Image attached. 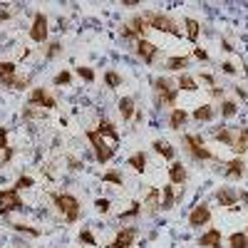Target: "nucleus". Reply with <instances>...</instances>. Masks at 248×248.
Segmentation results:
<instances>
[{
  "label": "nucleus",
  "mask_w": 248,
  "mask_h": 248,
  "mask_svg": "<svg viewBox=\"0 0 248 248\" xmlns=\"http://www.w3.org/2000/svg\"><path fill=\"white\" fill-rule=\"evenodd\" d=\"M77 241H79V243H87V246H97V241H94V233H92L90 229H85V231H79Z\"/></svg>",
  "instance_id": "40"
},
{
  "label": "nucleus",
  "mask_w": 248,
  "mask_h": 248,
  "mask_svg": "<svg viewBox=\"0 0 248 248\" xmlns=\"http://www.w3.org/2000/svg\"><path fill=\"white\" fill-rule=\"evenodd\" d=\"M233 90H236V94H238V97H241V99H243V102H246V99H248V92H246V90H243V87H233Z\"/></svg>",
  "instance_id": "53"
},
{
  "label": "nucleus",
  "mask_w": 248,
  "mask_h": 248,
  "mask_svg": "<svg viewBox=\"0 0 248 248\" xmlns=\"http://www.w3.org/2000/svg\"><path fill=\"white\" fill-rule=\"evenodd\" d=\"M176 87H181V90H186V92H196V90H199V82H196L191 75L181 72L179 79H176Z\"/></svg>",
  "instance_id": "28"
},
{
  "label": "nucleus",
  "mask_w": 248,
  "mask_h": 248,
  "mask_svg": "<svg viewBox=\"0 0 248 248\" xmlns=\"http://www.w3.org/2000/svg\"><path fill=\"white\" fill-rule=\"evenodd\" d=\"M122 5H124V8H139L141 3H139V0H124Z\"/></svg>",
  "instance_id": "51"
},
{
  "label": "nucleus",
  "mask_w": 248,
  "mask_h": 248,
  "mask_svg": "<svg viewBox=\"0 0 248 248\" xmlns=\"http://www.w3.org/2000/svg\"><path fill=\"white\" fill-rule=\"evenodd\" d=\"M141 209L147 211L149 216H156V214L161 211V191H159V189H152V191L147 194V199H144Z\"/></svg>",
  "instance_id": "13"
},
{
  "label": "nucleus",
  "mask_w": 248,
  "mask_h": 248,
  "mask_svg": "<svg viewBox=\"0 0 248 248\" xmlns=\"http://www.w3.org/2000/svg\"><path fill=\"white\" fill-rule=\"evenodd\" d=\"M186 67H189V57H186V55H176V57H169L167 60V70L169 72H181Z\"/></svg>",
  "instance_id": "24"
},
{
  "label": "nucleus",
  "mask_w": 248,
  "mask_h": 248,
  "mask_svg": "<svg viewBox=\"0 0 248 248\" xmlns=\"http://www.w3.org/2000/svg\"><path fill=\"white\" fill-rule=\"evenodd\" d=\"M152 149H154L159 156H164V159H174V154H176V149L171 147V144H169V141H161V139L152 141Z\"/></svg>",
  "instance_id": "21"
},
{
  "label": "nucleus",
  "mask_w": 248,
  "mask_h": 248,
  "mask_svg": "<svg viewBox=\"0 0 248 248\" xmlns=\"http://www.w3.org/2000/svg\"><path fill=\"white\" fill-rule=\"evenodd\" d=\"M243 169H246V164H243V159L241 156H236V159H231L229 164H226V179H241L243 176Z\"/></svg>",
  "instance_id": "18"
},
{
  "label": "nucleus",
  "mask_w": 248,
  "mask_h": 248,
  "mask_svg": "<svg viewBox=\"0 0 248 248\" xmlns=\"http://www.w3.org/2000/svg\"><path fill=\"white\" fill-rule=\"evenodd\" d=\"M13 154H15V149H10V147H8V149L3 152V159H0V164H3V167H5V164H8L10 159H13Z\"/></svg>",
  "instance_id": "47"
},
{
  "label": "nucleus",
  "mask_w": 248,
  "mask_h": 248,
  "mask_svg": "<svg viewBox=\"0 0 248 248\" xmlns=\"http://www.w3.org/2000/svg\"><path fill=\"white\" fill-rule=\"evenodd\" d=\"M229 248H248V233L236 231L229 236Z\"/></svg>",
  "instance_id": "30"
},
{
  "label": "nucleus",
  "mask_w": 248,
  "mask_h": 248,
  "mask_svg": "<svg viewBox=\"0 0 248 248\" xmlns=\"http://www.w3.org/2000/svg\"><path fill=\"white\" fill-rule=\"evenodd\" d=\"M181 141H184V147L189 149V154H191L196 161H211V159H214V154L206 149L201 134H184Z\"/></svg>",
  "instance_id": "4"
},
{
  "label": "nucleus",
  "mask_w": 248,
  "mask_h": 248,
  "mask_svg": "<svg viewBox=\"0 0 248 248\" xmlns=\"http://www.w3.org/2000/svg\"><path fill=\"white\" fill-rule=\"evenodd\" d=\"M30 186H35V179H32V176H20V179L15 181L13 189H15V191H23V189H30Z\"/></svg>",
  "instance_id": "39"
},
{
  "label": "nucleus",
  "mask_w": 248,
  "mask_h": 248,
  "mask_svg": "<svg viewBox=\"0 0 248 248\" xmlns=\"http://www.w3.org/2000/svg\"><path fill=\"white\" fill-rule=\"evenodd\" d=\"M221 70H223V75H236V67L231 65V62H223Z\"/></svg>",
  "instance_id": "49"
},
{
  "label": "nucleus",
  "mask_w": 248,
  "mask_h": 248,
  "mask_svg": "<svg viewBox=\"0 0 248 248\" xmlns=\"http://www.w3.org/2000/svg\"><path fill=\"white\" fill-rule=\"evenodd\" d=\"M8 17H10V13L5 8H0V20H8Z\"/></svg>",
  "instance_id": "54"
},
{
  "label": "nucleus",
  "mask_w": 248,
  "mask_h": 248,
  "mask_svg": "<svg viewBox=\"0 0 248 248\" xmlns=\"http://www.w3.org/2000/svg\"><path fill=\"white\" fill-rule=\"evenodd\" d=\"M3 85L8 87V90H25L28 85H30V79L28 77H8V79H3Z\"/></svg>",
  "instance_id": "29"
},
{
  "label": "nucleus",
  "mask_w": 248,
  "mask_h": 248,
  "mask_svg": "<svg viewBox=\"0 0 248 248\" xmlns=\"http://www.w3.org/2000/svg\"><path fill=\"white\" fill-rule=\"evenodd\" d=\"M0 149H8V129L5 127H0Z\"/></svg>",
  "instance_id": "44"
},
{
  "label": "nucleus",
  "mask_w": 248,
  "mask_h": 248,
  "mask_svg": "<svg viewBox=\"0 0 248 248\" xmlns=\"http://www.w3.org/2000/svg\"><path fill=\"white\" fill-rule=\"evenodd\" d=\"M52 82H55L57 87L70 85V82H72V72H70V70H62V72H57V75H55V79H52Z\"/></svg>",
  "instance_id": "38"
},
{
  "label": "nucleus",
  "mask_w": 248,
  "mask_h": 248,
  "mask_svg": "<svg viewBox=\"0 0 248 248\" xmlns=\"http://www.w3.org/2000/svg\"><path fill=\"white\" fill-rule=\"evenodd\" d=\"M105 248H119V246H117V243H114V241H112V243H107V246H105Z\"/></svg>",
  "instance_id": "56"
},
{
  "label": "nucleus",
  "mask_w": 248,
  "mask_h": 248,
  "mask_svg": "<svg viewBox=\"0 0 248 248\" xmlns=\"http://www.w3.org/2000/svg\"><path fill=\"white\" fill-rule=\"evenodd\" d=\"M199 246L201 248H223L221 243V229H209L206 233L199 236Z\"/></svg>",
  "instance_id": "14"
},
{
  "label": "nucleus",
  "mask_w": 248,
  "mask_h": 248,
  "mask_svg": "<svg viewBox=\"0 0 248 248\" xmlns=\"http://www.w3.org/2000/svg\"><path fill=\"white\" fill-rule=\"evenodd\" d=\"M47 17L45 13H35V20H32V28H30V40L32 43H45L47 40Z\"/></svg>",
  "instance_id": "9"
},
{
  "label": "nucleus",
  "mask_w": 248,
  "mask_h": 248,
  "mask_svg": "<svg viewBox=\"0 0 248 248\" xmlns=\"http://www.w3.org/2000/svg\"><path fill=\"white\" fill-rule=\"evenodd\" d=\"M154 92H156V105H167V107H176V97L179 90L169 77H156L154 79Z\"/></svg>",
  "instance_id": "2"
},
{
  "label": "nucleus",
  "mask_w": 248,
  "mask_h": 248,
  "mask_svg": "<svg viewBox=\"0 0 248 248\" xmlns=\"http://www.w3.org/2000/svg\"><path fill=\"white\" fill-rule=\"evenodd\" d=\"M218 112L223 114V119H229V117H233V114L238 112V105H236L233 99H223V102H221V109H218Z\"/></svg>",
  "instance_id": "31"
},
{
  "label": "nucleus",
  "mask_w": 248,
  "mask_h": 248,
  "mask_svg": "<svg viewBox=\"0 0 248 248\" xmlns=\"http://www.w3.org/2000/svg\"><path fill=\"white\" fill-rule=\"evenodd\" d=\"M127 164H129L137 174H144V171H147V154H144V152H134V154L127 159Z\"/></svg>",
  "instance_id": "20"
},
{
  "label": "nucleus",
  "mask_w": 248,
  "mask_h": 248,
  "mask_svg": "<svg viewBox=\"0 0 248 248\" xmlns=\"http://www.w3.org/2000/svg\"><path fill=\"white\" fill-rule=\"evenodd\" d=\"M174 203H176L174 184H167V186H164V191H161V209L169 211V209H174Z\"/></svg>",
  "instance_id": "22"
},
{
  "label": "nucleus",
  "mask_w": 248,
  "mask_h": 248,
  "mask_svg": "<svg viewBox=\"0 0 248 248\" xmlns=\"http://www.w3.org/2000/svg\"><path fill=\"white\" fill-rule=\"evenodd\" d=\"M25 203L20 199V191L15 189H0V216H8L13 211H23Z\"/></svg>",
  "instance_id": "6"
},
{
  "label": "nucleus",
  "mask_w": 248,
  "mask_h": 248,
  "mask_svg": "<svg viewBox=\"0 0 248 248\" xmlns=\"http://www.w3.org/2000/svg\"><path fill=\"white\" fill-rule=\"evenodd\" d=\"M214 117H216V109L211 105H199L194 109V119H199V122H211Z\"/></svg>",
  "instance_id": "26"
},
{
  "label": "nucleus",
  "mask_w": 248,
  "mask_h": 248,
  "mask_svg": "<svg viewBox=\"0 0 248 248\" xmlns=\"http://www.w3.org/2000/svg\"><path fill=\"white\" fill-rule=\"evenodd\" d=\"M186 179H189V174H186V167H184V161H171V167H169V181L176 186V184H186Z\"/></svg>",
  "instance_id": "15"
},
{
  "label": "nucleus",
  "mask_w": 248,
  "mask_h": 248,
  "mask_svg": "<svg viewBox=\"0 0 248 248\" xmlns=\"http://www.w3.org/2000/svg\"><path fill=\"white\" fill-rule=\"evenodd\" d=\"M102 181H105V184H114V186H124V176L119 174V169H112L107 174H102Z\"/></svg>",
  "instance_id": "34"
},
{
  "label": "nucleus",
  "mask_w": 248,
  "mask_h": 248,
  "mask_svg": "<svg viewBox=\"0 0 248 248\" xmlns=\"http://www.w3.org/2000/svg\"><path fill=\"white\" fill-rule=\"evenodd\" d=\"M15 62H0V82L8 79V77H15Z\"/></svg>",
  "instance_id": "35"
},
{
  "label": "nucleus",
  "mask_w": 248,
  "mask_h": 248,
  "mask_svg": "<svg viewBox=\"0 0 248 248\" xmlns=\"http://www.w3.org/2000/svg\"><path fill=\"white\" fill-rule=\"evenodd\" d=\"M194 57H196V60H201V62H209V52L201 50V47H196V50H194Z\"/></svg>",
  "instance_id": "45"
},
{
  "label": "nucleus",
  "mask_w": 248,
  "mask_h": 248,
  "mask_svg": "<svg viewBox=\"0 0 248 248\" xmlns=\"http://www.w3.org/2000/svg\"><path fill=\"white\" fill-rule=\"evenodd\" d=\"M94 209H97L99 214H107V211H109V199H97V201H94Z\"/></svg>",
  "instance_id": "43"
},
{
  "label": "nucleus",
  "mask_w": 248,
  "mask_h": 248,
  "mask_svg": "<svg viewBox=\"0 0 248 248\" xmlns=\"http://www.w3.org/2000/svg\"><path fill=\"white\" fill-rule=\"evenodd\" d=\"M214 139H216V141H221V144H229V147H233V139H236V137H233V132H231V129L221 127V129L214 134Z\"/></svg>",
  "instance_id": "33"
},
{
  "label": "nucleus",
  "mask_w": 248,
  "mask_h": 248,
  "mask_svg": "<svg viewBox=\"0 0 248 248\" xmlns=\"http://www.w3.org/2000/svg\"><path fill=\"white\" fill-rule=\"evenodd\" d=\"M129 28H132V32L139 37V40H147V32H149V23H147V17L144 15H134L129 23H127Z\"/></svg>",
  "instance_id": "16"
},
{
  "label": "nucleus",
  "mask_w": 248,
  "mask_h": 248,
  "mask_svg": "<svg viewBox=\"0 0 248 248\" xmlns=\"http://www.w3.org/2000/svg\"><path fill=\"white\" fill-rule=\"evenodd\" d=\"M52 196V203H55V209L65 216V221L67 223H75L77 218H79V201H77V196H72V194H65V191H52L50 194Z\"/></svg>",
  "instance_id": "1"
},
{
  "label": "nucleus",
  "mask_w": 248,
  "mask_h": 248,
  "mask_svg": "<svg viewBox=\"0 0 248 248\" xmlns=\"http://www.w3.org/2000/svg\"><path fill=\"white\" fill-rule=\"evenodd\" d=\"M209 92H211V97H216V99H221V102L226 99V97H223V90H221V87H211Z\"/></svg>",
  "instance_id": "50"
},
{
  "label": "nucleus",
  "mask_w": 248,
  "mask_h": 248,
  "mask_svg": "<svg viewBox=\"0 0 248 248\" xmlns=\"http://www.w3.org/2000/svg\"><path fill=\"white\" fill-rule=\"evenodd\" d=\"M117 107H119V114H122L124 122H129V119L137 114V109H134V97H122Z\"/></svg>",
  "instance_id": "19"
},
{
  "label": "nucleus",
  "mask_w": 248,
  "mask_h": 248,
  "mask_svg": "<svg viewBox=\"0 0 248 248\" xmlns=\"http://www.w3.org/2000/svg\"><path fill=\"white\" fill-rule=\"evenodd\" d=\"M134 238H137V229H119L117 236H114V243L119 248H132L134 246Z\"/></svg>",
  "instance_id": "17"
},
{
  "label": "nucleus",
  "mask_w": 248,
  "mask_h": 248,
  "mask_svg": "<svg viewBox=\"0 0 248 248\" xmlns=\"http://www.w3.org/2000/svg\"><path fill=\"white\" fill-rule=\"evenodd\" d=\"M233 152L236 154H246L248 152V127L238 129V137L233 139Z\"/></svg>",
  "instance_id": "23"
},
{
  "label": "nucleus",
  "mask_w": 248,
  "mask_h": 248,
  "mask_svg": "<svg viewBox=\"0 0 248 248\" xmlns=\"http://www.w3.org/2000/svg\"><path fill=\"white\" fill-rule=\"evenodd\" d=\"M216 201H218L221 206H226V209H236L238 191H233L231 186H221V189H216Z\"/></svg>",
  "instance_id": "12"
},
{
  "label": "nucleus",
  "mask_w": 248,
  "mask_h": 248,
  "mask_svg": "<svg viewBox=\"0 0 248 248\" xmlns=\"http://www.w3.org/2000/svg\"><path fill=\"white\" fill-rule=\"evenodd\" d=\"M105 82H107L109 90H117V87L122 85V77H119L114 70H109V72H105Z\"/></svg>",
  "instance_id": "37"
},
{
  "label": "nucleus",
  "mask_w": 248,
  "mask_h": 248,
  "mask_svg": "<svg viewBox=\"0 0 248 248\" xmlns=\"http://www.w3.org/2000/svg\"><path fill=\"white\" fill-rule=\"evenodd\" d=\"M97 134L102 137V139H109V144L117 149L119 147V132H117V127L109 122V119H102L99 122V127H97Z\"/></svg>",
  "instance_id": "11"
},
{
  "label": "nucleus",
  "mask_w": 248,
  "mask_h": 248,
  "mask_svg": "<svg viewBox=\"0 0 248 248\" xmlns=\"http://www.w3.org/2000/svg\"><path fill=\"white\" fill-rule=\"evenodd\" d=\"M28 102H30V107H43V109H55V107H57L55 97H52L45 87H32Z\"/></svg>",
  "instance_id": "7"
},
{
  "label": "nucleus",
  "mask_w": 248,
  "mask_h": 248,
  "mask_svg": "<svg viewBox=\"0 0 248 248\" xmlns=\"http://www.w3.org/2000/svg\"><path fill=\"white\" fill-rule=\"evenodd\" d=\"M199 79H201V82H206V85H211V87H216V85H214V75H209V72H201V75H199Z\"/></svg>",
  "instance_id": "46"
},
{
  "label": "nucleus",
  "mask_w": 248,
  "mask_h": 248,
  "mask_svg": "<svg viewBox=\"0 0 248 248\" xmlns=\"http://www.w3.org/2000/svg\"><path fill=\"white\" fill-rule=\"evenodd\" d=\"M238 201H246L248 203V191H238Z\"/></svg>",
  "instance_id": "55"
},
{
  "label": "nucleus",
  "mask_w": 248,
  "mask_h": 248,
  "mask_svg": "<svg viewBox=\"0 0 248 248\" xmlns=\"http://www.w3.org/2000/svg\"><path fill=\"white\" fill-rule=\"evenodd\" d=\"M60 52H62V45H60V43H50V45H47L45 57H47V60H52V57H57Z\"/></svg>",
  "instance_id": "42"
},
{
  "label": "nucleus",
  "mask_w": 248,
  "mask_h": 248,
  "mask_svg": "<svg viewBox=\"0 0 248 248\" xmlns=\"http://www.w3.org/2000/svg\"><path fill=\"white\" fill-rule=\"evenodd\" d=\"M119 32H122V37H137V35L132 32V28H129V25H122V28H119ZM137 40H139V37H137Z\"/></svg>",
  "instance_id": "48"
},
{
  "label": "nucleus",
  "mask_w": 248,
  "mask_h": 248,
  "mask_svg": "<svg viewBox=\"0 0 248 248\" xmlns=\"http://www.w3.org/2000/svg\"><path fill=\"white\" fill-rule=\"evenodd\" d=\"M10 229H13V231H17V233H28V236H32V238H37V236H40V231H37V229H32V226H25V223H10Z\"/></svg>",
  "instance_id": "36"
},
{
  "label": "nucleus",
  "mask_w": 248,
  "mask_h": 248,
  "mask_svg": "<svg viewBox=\"0 0 248 248\" xmlns=\"http://www.w3.org/2000/svg\"><path fill=\"white\" fill-rule=\"evenodd\" d=\"M77 75L85 79V82H94V70H92V67H85V65H82V67H77Z\"/></svg>",
  "instance_id": "41"
},
{
  "label": "nucleus",
  "mask_w": 248,
  "mask_h": 248,
  "mask_svg": "<svg viewBox=\"0 0 248 248\" xmlns=\"http://www.w3.org/2000/svg\"><path fill=\"white\" fill-rule=\"evenodd\" d=\"M137 55L144 60V65H154V60L159 55V47L149 40H137Z\"/></svg>",
  "instance_id": "10"
},
{
  "label": "nucleus",
  "mask_w": 248,
  "mask_h": 248,
  "mask_svg": "<svg viewBox=\"0 0 248 248\" xmlns=\"http://www.w3.org/2000/svg\"><path fill=\"white\" fill-rule=\"evenodd\" d=\"M211 223V209L206 203H196L191 214H189V226L191 229H203V226Z\"/></svg>",
  "instance_id": "8"
},
{
  "label": "nucleus",
  "mask_w": 248,
  "mask_h": 248,
  "mask_svg": "<svg viewBox=\"0 0 248 248\" xmlns=\"http://www.w3.org/2000/svg\"><path fill=\"white\" fill-rule=\"evenodd\" d=\"M246 229H248V223H246Z\"/></svg>",
  "instance_id": "57"
},
{
  "label": "nucleus",
  "mask_w": 248,
  "mask_h": 248,
  "mask_svg": "<svg viewBox=\"0 0 248 248\" xmlns=\"http://www.w3.org/2000/svg\"><path fill=\"white\" fill-rule=\"evenodd\" d=\"M186 119H189V114H186L184 109H171V114H169V127L171 129H181L184 124H186Z\"/></svg>",
  "instance_id": "25"
},
{
  "label": "nucleus",
  "mask_w": 248,
  "mask_h": 248,
  "mask_svg": "<svg viewBox=\"0 0 248 248\" xmlns=\"http://www.w3.org/2000/svg\"><path fill=\"white\" fill-rule=\"evenodd\" d=\"M147 23H149V30H159V32H169V35H176L181 37V28L174 23V20L169 15L164 13H147Z\"/></svg>",
  "instance_id": "5"
},
{
  "label": "nucleus",
  "mask_w": 248,
  "mask_h": 248,
  "mask_svg": "<svg viewBox=\"0 0 248 248\" xmlns=\"http://www.w3.org/2000/svg\"><path fill=\"white\" fill-rule=\"evenodd\" d=\"M221 50H223V52H233V47H231L229 40H221Z\"/></svg>",
  "instance_id": "52"
},
{
  "label": "nucleus",
  "mask_w": 248,
  "mask_h": 248,
  "mask_svg": "<svg viewBox=\"0 0 248 248\" xmlns=\"http://www.w3.org/2000/svg\"><path fill=\"white\" fill-rule=\"evenodd\" d=\"M87 134V139H90V144H92V149H94V159L99 161V164H109L112 159H114V147L112 144H107L105 139H102L99 134H97V129H87L85 132Z\"/></svg>",
  "instance_id": "3"
},
{
  "label": "nucleus",
  "mask_w": 248,
  "mask_h": 248,
  "mask_svg": "<svg viewBox=\"0 0 248 248\" xmlns=\"http://www.w3.org/2000/svg\"><path fill=\"white\" fill-rule=\"evenodd\" d=\"M184 28H186V37H189L191 43H196V40H199V32H201L199 20H194V17H186V20H184Z\"/></svg>",
  "instance_id": "27"
},
{
  "label": "nucleus",
  "mask_w": 248,
  "mask_h": 248,
  "mask_svg": "<svg viewBox=\"0 0 248 248\" xmlns=\"http://www.w3.org/2000/svg\"><path fill=\"white\" fill-rule=\"evenodd\" d=\"M139 214H141V201H132V206H129V209L119 214V221H127V218H137Z\"/></svg>",
  "instance_id": "32"
}]
</instances>
